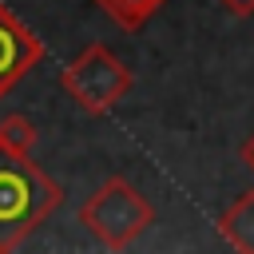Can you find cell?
Here are the masks:
<instances>
[{
  "label": "cell",
  "mask_w": 254,
  "mask_h": 254,
  "mask_svg": "<svg viewBox=\"0 0 254 254\" xmlns=\"http://www.w3.org/2000/svg\"><path fill=\"white\" fill-rule=\"evenodd\" d=\"M40 131L28 115L0 119V254L24 246L64 206V187L32 159Z\"/></svg>",
  "instance_id": "1"
},
{
  "label": "cell",
  "mask_w": 254,
  "mask_h": 254,
  "mask_svg": "<svg viewBox=\"0 0 254 254\" xmlns=\"http://www.w3.org/2000/svg\"><path fill=\"white\" fill-rule=\"evenodd\" d=\"M155 222V206L147 202V194L123 179V175H111L103 179L87 202L79 206V226L103 246V250H127L131 242H139Z\"/></svg>",
  "instance_id": "2"
},
{
  "label": "cell",
  "mask_w": 254,
  "mask_h": 254,
  "mask_svg": "<svg viewBox=\"0 0 254 254\" xmlns=\"http://www.w3.org/2000/svg\"><path fill=\"white\" fill-rule=\"evenodd\" d=\"M135 75L131 67L107 48V44H87L64 71H60V87L67 91V99L87 111V115H107L127 91H131Z\"/></svg>",
  "instance_id": "3"
},
{
  "label": "cell",
  "mask_w": 254,
  "mask_h": 254,
  "mask_svg": "<svg viewBox=\"0 0 254 254\" xmlns=\"http://www.w3.org/2000/svg\"><path fill=\"white\" fill-rule=\"evenodd\" d=\"M44 60V40L0 4V99Z\"/></svg>",
  "instance_id": "4"
},
{
  "label": "cell",
  "mask_w": 254,
  "mask_h": 254,
  "mask_svg": "<svg viewBox=\"0 0 254 254\" xmlns=\"http://www.w3.org/2000/svg\"><path fill=\"white\" fill-rule=\"evenodd\" d=\"M218 234L230 250L254 254V190H242L222 214H218Z\"/></svg>",
  "instance_id": "5"
},
{
  "label": "cell",
  "mask_w": 254,
  "mask_h": 254,
  "mask_svg": "<svg viewBox=\"0 0 254 254\" xmlns=\"http://www.w3.org/2000/svg\"><path fill=\"white\" fill-rule=\"evenodd\" d=\"M99 4V12L111 20V24H119L123 32H139L167 0H95Z\"/></svg>",
  "instance_id": "6"
},
{
  "label": "cell",
  "mask_w": 254,
  "mask_h": 254,
  "mask_svg": "<svg viewBox=\"0 0 254 254\" xmlns=\"http://www.w3.org/2000/svg\"><path fill=\"white\" fill-rule=\"evenodd\" d=\"M230 16H254V0H218Z\"/></svg>",
  "instance_id": "7"
},
{
  "label": "cell",
  "mask_w": 254,
  "mask_h": 254,
  "mask_svg": "<svg viewBox=\"0 0 254 254\" xmlns=\"http://www.w3.org/2000/svg\"><path fill=\"white\" fill-rule=\"evenodd\" d=\"M238 159H242V167L254 175V131H250V135H246V143L238 147Z\"/></svg>",
  "instance_id": "8"
}]
</instances>
